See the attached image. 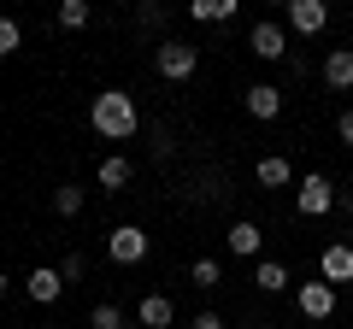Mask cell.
I'll return each mask as SVG.
<instances>
[{"mask_svg": "<svg viewBox=\"0 0 353 329\" xmlns=\"http://www.w3.org/2000/svg\"><path fill=\"white\" fill-rule=\"evenodd\" d=\"M189 18L194 24H230L236 18V0H189Z\"/></svg>", "mask_w": 353, "mask_h": 329, "instance_id": "17", "label": "cell"}, {"mask_svg": "<svg viewBox=\"0 0 353 329\" xmlns=\"http://www.w3.org/2000/svg\"><path fill=\"white\" fill-rule=\"evenodd\" d=\"M277 112H283V89H277V83H248V118L271 124Z\"/></svg>", "mask_w": 353, "mask_h": 329, "instance_id": "11", "label": "cell"}, {"mask_svg": "<svg viewBox=\"0 0 353 329\" xmlns=\"http://www.w3.org/2000/svg\"><path fill=\"white\" fill-rule=\"evenodd\" d=\"M336 212H341V217H353V194H336Z\"/></svg>", "mask_w": 353, "mask_h": 329, "instance_id": "27", "label": "cell"}, {"mask_svg": "<svg viewBox=\"0 0 353 329\" xmlns=\"http://www.w3.org/2000/svg\"><path fill=\"white\" fill-rule=\"evenodd\" d=\"M136 323H141V329H171V323H176V306L165 300V294H141Z\"/></svg>", "mask_w": 353, "mask_h": 329, "instance_id": "12", "label": "cell"}, {"mask_svg": "<svg viewBox=\"0 0 353 329\" xmlns=\"http://www.w3.org/2000/svg\"><path fill=\"white\" fill-rule=\"evenodd\" d=\"M6 288H12V277H6V270H0V294H6Z\"/></svg>", "mask_w": 353, "mask_h": 329, "instance_id": "28", "label": "cell"}, {"mask_svg": "<svg viewBox=\"0 0 353 329\" xmlns=\"http://www.w3.org/2000/svg\"><path fill=\"white\" fill-rule=\"evenodd\" d=\"M148 229L141 224H118V229H106V259H112V265H141V259H148Z\"/></svg>", "mask_w": 353, "mask_h": 329, "instance_id": "4", "label": "cell"}, {"mask_svg": "<svg viewBox=\"0 0 353 329\" xmlns=\"http://www.w3.org/2000/svg\"><path fill=\"white\" fill-rule=\"evenodd\" d=\"M253 288H259V294H283V288H289V265L259 259V265H253Z\"/></svg>", "mask_w": 353, "mask_h": 329, "instance_id": "16", "label": "cell"}, {"mask_svg": "<svg viewBox=\"0 0 353 329\" xmlns=\"http://www.w3.org/2000/svg\"><path fill=\"white\" fill-rule=\"evenodd\" d=\"M130 177H136V164H130L124 153H106V159L94 164V182H101L106 194H124V189H130Z\"/></svg>", "mask_w": 353, "mask_h": 329, "instance_id": "10", "label": "cell"}, {"mask_svg": "<svg viewBox=\"0 0 353 329\" xmlns=\"http://www.w3.org/2000/svg\"><path fill=\"white\" fill-rule=\"evenodd\" d=\"M88 124L101 129L106 141H130L141 129V112H136V100H130L124 89H106V94H94V106H88Z\"/></svg>", "mask_w": 353, "mask_h": 329, "instance_id": "1", "label": "cell"}, {"mask_svg": "<svg viewBox=\"0 0 353 329\" xmlns=\"http://www.w3.org/2000/svg\"><path fill=\"white\" fill-rule=\"evenodd\" d=\"M283 30H294V36H324L330 6L324 0H289V6H283Z\"/></svg>", "mask_w": 353, "mask_h": 329, "instance_id": "5", "label": "cell"}, {"mask_svg": "<svg viewBox=\"0 0 353 329\" xmlns=\"http://www.w3.org/2000/svg\"><path fill=\"white\" fill-rule=\"evenodd\" d=\"M24 288H30V300H36V306H53V300H59V288H65V277L53 265H36L24 277Z\"/></svg>", "mask_w": 353, "mask_h": 329, "instance_id": "14", "label": "cell"}, {"mask_svg": "<svg viewBox=\"0 0 353 329\" xmlns=\"http://www.w3.org/2000/svg\"><path fill=\"white\" fill-rule=\"evenodd\" d=\"M88 329H130V317L118 312V306H94V312H88Z\"/></svg>", "mask_w": 353, "mask_h": 329, "instance_id": "22", "label": "cell"}, {"mask_svg": "<svg viewBox=\"0 0 353 329\" xmlns=\"http://www.w3.org/2000/svg\"><path fill=\"white\" fill-rule=\"evenodd\" d=\"M12 329H24V323H12Z\"/></svg>", "mask_w": 353, "mask_h": 329, "instance_id": "29", "label": "cell"}, {"mask_svg": "<svg viewBox=\"0 0 353 329\" xmlns=\"http://www.w3.org/2000/svg\"><path fill=\"white\" fill-rule=\"evenodd\" d=\"M253 182H259V189H289V182H294V164L283 159V153H265V159L253 164Z\"/></svg>", "mask_w": 353, "mask_h": 329, "instance_id": "13", "label": "cell"}, {"mask_svg": "<svg viewBox=\"0 0 353 329\" xmlns=\"http://www.w3.org/2000/svg\"><path fill=\"white\" fill-rule=\"evenodd\" d=\"M336 136H341V147H353V106L336 118Z\"/></svg>", "mask_w": 353, "mask_h": 329, "instance_id": "25", "label": "cell"}, {"mask_svg": "<svg viewBox=\"0 0 353 329\" xmlns=\"http://www.w3.org/2000/svg\"><path fill=\"white\" fill-rule=\"evenodd\" d=\"M189 329H230V323H224L218 312H194V323H189Z\"/></svg>", "mask_w": 353, "mask_h": 329, "instance_id": "26", "label": "cell"}, {"mask_svg": "<svg viewBox=\"0 0 353 329\" xmlns=\"http://www.w3.org/2000/svg\"><path fill=\"white\" fill-rule=\"evenodd\" d=\"M83 270H88V259H83V253H65V259H59V277H65V282H77Z\"/></svg>", "mask_w": 353, "mask_h": 329, "instance_id": "24", "label": "cell"}, {"mask_svg": "<svg viewBox=\"0 0 353 329\" xmlns=\"http://www.w3.org/2000/svg\"><path fill=\"white\" fill-rule=\"evenodd\" d=\"M88 0H59V30H88Z\"/></svg>", "mask_w": 353, "mask_h": 329, "instance_id": "20", "label": "cell"}, {"mask_svg": "<svg viewBox=\"0 0 353 329\" xmlns=\"http://www.w3.org/2000/svg\"><path fill=\"white\" fill-rule=\"evenodd\" d=\"M189 282H194V288H218V282H224V265H218L212 253H201V259L189 265Z\"/></svg>", "mask_w": 353, "mask_h": 329, "instance_id": "18", "label": "cell"}, {"mask_svg": "<svg viewBox=\"0 0 353 329\" xmlns=\"http://www.w3.org/2000/svg\"><path fill=\"white\" fill-rule=\"evenodd\" d=\"M83 200H88V194L77 189V182H59V189H53V212H59V217H77V212H83Z\"/></svg>", "mask_w": 353, "mask_h": 329, "instance_id": "19", "label": "cell"}, {"mask_svg": "<svg viewBox=\"0 0 353 329\" xmlns=\"http://www.w3.org/2000/svg\"><path fill=\"white\" fill-rule=\"evenodd\" d=\"M324 83H330L336 94L353 89V47H330V53H324Z\"/></svg>", "mask_w": 353, "mask_h": 329, "instance_id": "15", "label": "cell"}, {"mask_svg": "<svg viewBox=\"0 0 353 329\" xmlns=\"http://www.w3.org/2000/svg\"><path fill=\"white\" fill-rule=\"evenodd\" d=\"M248 53H253V59H265V65H283V59H289V30L271 24V18L253 24L248 30Z\"/></svg>", "mask_w": 353, "mask_h": 329, "instance_id": "6", "label": "cell"}, {"mask_svg": "<svg viewBox=\"0 0 353 329\" xmlns=\"http://www.w3.org/2000/svg\"><path fill=\"white\" fill-rule=\"evenodd\" d=\"M224 247H230L236 259H259V247H265V229L253 224V217H236V224L224 229Z\"/></svg>", "mask_w": 353, "mask_h": 329, "instance_id": "9", "label": "cell"}, {"mask_svg": "<svg viewBox=\"0 0 353 329\" xmlns=\"http://www.w3.org/2000/svg\"><path fill=\"white\" fill-rule=\"evenodd\" d=\"M136 24L141 30H165V24H171V12H165L159 0H141V6H136Z\"/></svg>", "mask_w": 353, "mask_h": 329, "instance_id": "21", "label": "cell"}, {"mask_svg": "<svg viewBox=\"0 0 353 329\" xmlns=\"http://www.w3.org/2000/svg\"><path fill=\"white\" fill-rule=\"evenodd\" d=\"M318 277H324L330 288H341V282H353V247H347V241H330L324 253H318Z\"/></svg>", "mask_w": 353, "mask_h": 329, "instance_id": "8", "label": "cell"}, {"mask_svg": "<svg viewBox=\"0 0 353 329\" xmlns=\"http://www.w3.org/2000/svg\"><path fill=\"white\" fill-rule=\"evenodd\" d=\"M294 212H301V217H324V212H336V182H330L324 171H306V177L294 182Z\"/></svg>", "mask_w": 353, "mask_h": 329, "instance_id": "3", "label": "cell"}, {"mask_svg": "<svg viewBox=\"0 0 353 329\" xmlns=\"http://www.w3.org/2000/svg\"><path fill=\"white\" fill-rule=\"evenodd\" d=\"M153 71H159L165 83H189V76L201 71V47H189V41L165 36L159 47H153Z\"/></svg>", "mask_w": 353, "mask_h": 329, "instance_id": "2", "label": "cell"}, {"mask_svg": "<svg viewBox=\"0 0 353 329\" xmlns=\"http://www.w3.org/2000/svg\"><path fill=\"white\" fill-rule=\"evenodd\" d=\"M18 47H24V30H18L12 18H0V59H12Z\"/></svg>", "mask_w": 353, "mask_h": 329, "instance_id": "23", "label": "cell"}, {"mask_svg": "<svg viewBox=\"0 0 353 329\" xmlns=\"http://www.w3.org/2000/svg\"><path fill=\"white\" fill-rule=\"evenodd\" d=\"M294 312L312 317V323H324V317L336 312V288H330L324 277H318V282H301V288H294Z\"/></svg>", "mask_w": 353, "mask_h": 329, "instance_id": "7", "label": "cell"}]
</instances>
